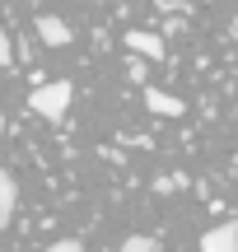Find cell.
<instances>
[{
  "mask_svg": "<svg viewBox=\"0 0 238 252\" xmlns=\"http://www.w3.org/2000/svg\"><path fill=\"white\" fill-rule=\"evenodd\" d=\"M201 252H238V224L224 220V224L206 229V234H201Z\"/></svg>",
  "mask_w": 238,
  "mask_h": 252,
  "instance_id": "2",
  "label": "cell"
},
{
  "mask_svg": "<svg viewBox=\"0 0 238 252\" xmlns=\"http://www.w3.org/2000/svg\"><path fill=\"white\" fill-rule=\"evenodd\" d=\"M145 108H149V112H159V117H182L187 103H182V98H173V94H164V89H145Z\"/></svg>",
  "mask_w": 238,
  "mask_h": 252,
  "instance_id": "6",
  "label": "cell"
},
{
  "mask_svg": "<svg viewBox=\"0 0 238 252\" xmlns=\"http://www.w3.org/2000/svg\"><path fill=\"white\" fill-rule=\"evenodd\" d=\"M117 252H154V238H149V234H131Z\"/></svg>",
  "mask_w": 238,
  "mask_h": 252,
  "instance_id": "7",
  "label": "cell"
},
{
  "mask_svg": "<svg viewBox=\"0 0 238 252\" xmlns=\"http://www.w3.org/2000/svg\"><path fill=\"white\" fill-rule=\"evenodd\" d=\"M121 42H126V47H131L136 56H149V61H164V37H159V33H140V28H131V33L121 37Z\"/></svg>",
  "mask_w": 238,
  "mask_h": 252,
  "instance_id": "3",
  "label": "cell"
},
{
  "mask_svg": "<svg viewBox=\"0 0 238 252\" xmlns=\"http://www.w3.org/2000/svg\"><path fill=\"white\" fill-rule=\"evenodd\" d=\"M70 98H75L70 80H52V84H37V89L28 94V108H33L37 117H47V122H61L65 112H70Z\"/></svg>",
  "mask_w": 238,
  "mask_h": 252,
  "instance_id": "1",
  "label": "cell"
},
{
  "mask_svg": "<svg viewBox=\"0 0 238 252\" xmlns=\"http://www.w3.org/2000/svg\"><path fill=\"white\" fill-rule=\"evenodd\" d=\"M14 206H19V182H14V173L0 168V229H9V220H14Z\"/></svg>",
  "mask_w": 238,
  "mask_h": 252,
  "instance_id": "5",
  "label": "cell"
},
{
  "mask_svg": "<svg viewBox=\"0 0 238 252\" xmlns=\"http://www.w3.org/2000/svg\"><path fill=\"white\" fill-rule=\"evenodd\" d=\"M0 65H14V47H9V33L0 28Z\"/></svg>",
  "mask_w": 238,
  "mask_h": 252,
  "instance_id": "9",
  "label": "cell"
},
{
  "mask_svg": "<svg viewBox=\"0 0 238 252\" xmlns=\"http://www.w3.org/2000/svg\"><path fill=\"white\" fill-rule=\"evenodd\" d=\"M42 252H84L80 238H61V243H52V248H42Z\"/></svg>",
  "mask_w": 238,
  "mask_h": 252,
  "instance_id": "8",
  "label": "cell"
},
{
  "mask_svg": "<svg viewBox=\"0 0 238 252\" xmlns=\"http://www.w3.org/2000/svg\"><path fill=\"white\" fill-rule=\"evenodd\" d=\"M37 37H42L47 47H65L75 33H70V24H65L61 14H42V19H37Z\"/></svg>",
  "mask_w": 238,
  "mask_h": 252,
  "instance_id": "4",
  "label": "cell"
},
{
  "mask_svg": "<svg viewBox=\"0 0 238 252\" xmlns=\"http://www.w3.org/2000/svg\"><path fill=\"white\" fill-rule=\"evenodd\" d=\"M0 135H5V122H0Z\"/></svg>",
  "mask_w": 238,
  "mask_h": 252,
  "instance_id": "10",
  "label": "cell"
}]
</instances>
